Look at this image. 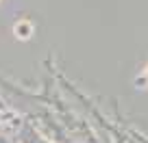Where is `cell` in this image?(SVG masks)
I'll list each match as a JSON object with an SVG mask.
<instances>
[{"label": "cell", "mask_w": 148, "mask_h": 143, "mask_svg": "<svg viewBox=\"0 0 148 143\" xmlns=\"http://www.w3.org/2000/svg\"><path fill=\"white\" fill-rule=\"evenodd\" d=\"M13 35L18 39H28L33 35V24L28 22V20H22V22H18L13 26Z\"/></svg>", "instance_id": "obj_1"}, {"label": "cell", "mask_w": 148, "mask_h": 143, "mask_svg": "<svg viewBox=\"0 0 148 143\" xmlns=\"http://www.w3.org/2000/svg\"><path fill=\"white\" fill-rule=\"evenodd\" d=\"M144 76H146V80H148V65H146V69H144Z\"/></svg>", "instance_id": "obj_2"}]
</instances>
